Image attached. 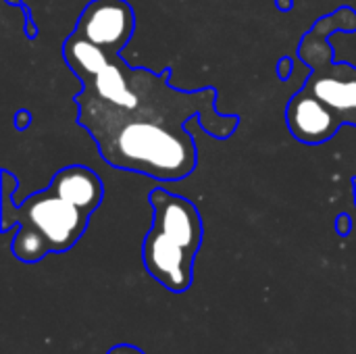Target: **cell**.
<instances>
[{"label":"cell","mask_w":356,"mask_h":354,"mask_svg":"<svg viewBox=\"0 0 356 354\" xmlns=\"http://www.w3.org/2000/svg\"><path fill=\"white\" fill-rule=\"evenodd\" d=\"M167 81L169 69L161 75L136 69L140 104L134 111L104 104L86 90L77 94L79 123L92 134L106 163L163 182H177L194 171L196 146L184 129V117L198 113V102H213L215 92L184 94Z\"/></svg>","instance_id":"obj_1"},{"label":"cell","mask_w":356,"mask_h":354,"mask_svg":"<svg viewBox=\"0 0 356 354\" xmlns=\"http://www.w3.org/2000/svg\"><path fill=\"white\" fill-rule=\"evenodd\" d=\"M154 219L144 238L142 261L163 288L184 294L192 286L194 259L202 244V219L196 207L177 194L156 188L148 196Z\"/></svg>","instance_id":"obj_2"},{"label":"cell","mask_w":356,"mask_h":354,"mask_svg":"<svg viewBox=\"0 0 356 354\" xmlns=\"http://www.w3.org/2000/svg\"><path fill=\"white\" fill-rule=\"evenodd\" d=\"M13 221L38 230L48 240L52 252H67L83 236L90 213L48 188L25 198V202L15 209Z\"/></svg>","instance_id":"obj_3"},{"label":"cell","mask_w":356,"mask_h":354,"mask_svg":"<svg viewBox=\"0 0 356 354\" xmlns=\"http://www.w3.org/2000/svg\"><path fill=\"white\" fill-rule=\"evenodd\" d=\"M134 8L125 0H92L79 15L73 33L115 56L134 35Z\"/></svg>","instance_id":"obj_4"},{"label":"cell","mask_w":356,"mask_h":354,"mask_svg":"<svg viewBox=\"0 0 356 354\" xmlns=\"http://www.w3.org/2000/svg\"><path fill=\"white\" fill-rule=\"evenodd\" d=\"M286 119L292 136L305 144H323L332 140L342 125L338 113L307 88L292 96Z\"/></svg>","instance_id":"obj_5"},{"label":"cell","mask_w":356,"mask_h":354,"mask_svg":"<svg viewBox=\"0 0 356 354\" xmlns=\"http://www.w3.org/2000/svg\"><path fill=\"white\" fill-rule=\"evenodd\" d=\"M307 90L321 98L338 113L342 123L356 125V69L348 65H330L327 69L315 67Z\"/></svg>","instance_id":"obj_6"},{"label":"cell","mask_w":356,"mask_h":354,"mask_svg":"<svg viewBox=\"0 0 356 354\" xmlns=\"http://www.w3.org/2000/svg\"><path fill=\"white\" fill-rule=\"evenodd\" d=\"M83 90L90 92L94 98L102 100L104 104H111L121 111H134L140 104L136 69L127 67V63L121 61L119 54H115L98 75L86 81Z\"/></svg>","instance_id":"obj_7"},{"label":"cell","mask_w":356,"mask_h":354,"mask_svg":"<svg viewBox=\"0 0 356 354\" xmlns=\"http://www.w3.org/2000/svg\"><path fill=\"white\" fill-rule=\"evenodd\" d=\"M50 188L63 198H67L69 202L88 211L90 215L100 207L102 196H104L100 177L83 165H71V167L60 169L54 175Z\"/></svg>","instance_id":"obj_8"},{"label":"cell","mask_w":356,"mask_h":354,"mask_svg":"<svg viewBox=\"0 0 356 354\" xmlns=\"http://www.w3.org/2000/svg\"><path fill=\"white\" fill-rule=\"evenodd\" d=\"M63 56L67 61V65L73 69V73L86 83L90 81L94 75H98L108 63H111V54H106L102 48H98L96 44L71 33L69 40L63 46Z\"/></svg>","instance_id":"obj_9"},{"label":"cell","mask_w":356,"mask_h":354,"mask_svg":"<svg viewBox=\"0 0 356 354\" xmlns=\"http://www.w3.org/2000/svg\"><path fill=\"white\" fill-rule=\"evenodd\" d=\"M10 252L21 263H40L52 250H50L48 240L38 230L29 225H19L10 244Z\"/></svg>","instance_id":"obj_10"},{"label":"cell","mask_w":356,"mask_h":354,"mask_svg":"<svg viewBox=\"0 0 356 354\" xmlns=\"http://www.w3.org/2000/svg\"><path fill=\"white\" fill-rule=\"evenodd\" d=\"M336 227H338V234H340V236H348V234H350V230H353V221H350V217L342 213V215L338 217V221H336Z\"/></svg>","instance_id":"obj_11"},{"label":"cell","mask_w":356,"mask_h":354,"mask_svg":"<svg viewBox=\"0 0 356 354\" xmlns=\"http://www.w3.org/2000/svg\"><path fill=\"white\" fill-rule=\"evenodd\" d=\"M106 354H146L144 351H140L138 346H134V344H117V346H113L111 351Z\"/></svg>","instance_id":"obj_12"},{"label":"cell","mask_w":356,"mask_h":354,"mask_svg":"<svg viewBox=\"0 0 356 354\" xmlns=\"http://www.w3.org/2000/svg\"><path fill=\"white\" fill-rule=\"evenodd\" d=\"M353 186H355V204H356V177H355V182H353Z\"/></svg>","instance_id":"obj_13"}]
</instances>
